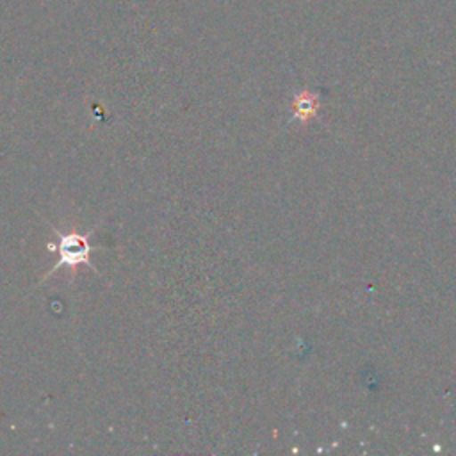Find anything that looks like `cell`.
Masks as SVG:
<instances>
[{
    "label": "cell",
    "mask_w": 456,
    "mask_h": 456,
    "mask_svg": "<svg viewBox=\"0 0 456 456\" xmlns=\"http://www.w3.org/2000/svg\"><path fill=\"white\" fill-rule=\"evenodd\" d=\"M53 233L59 237V242L57 246H48L50 251H57L59 253V260L57 264L52 267V271L46 273L45 280L50 278L53 273H57V269L61 267H75L78 264H87L93 271H96V267L93 265L91 262V242H89V237L93 232H87V233H78V232H59L57 228H53Z\"/></svg>",
    "instance_id": "cell-1"
}]
</instances>
